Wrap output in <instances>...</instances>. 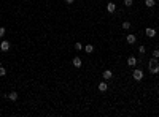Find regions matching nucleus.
<instances>
[{"instance_id": "nucleus-1", "label": "nucleus", "mask_w": 159, "mask_h": 117, "mask_svg": "<svg viewBox=\"0 0 159 117\" xmlns=\"http://www.w3.org/2000/svg\"><path fill=\"white\" fill-rule=\"evenodd\" d=\"M148 70H150V73H151V74H157V73H159V63H157V58L153 57L151 60L148 62Z\"/></svg>"}, {"instance_id": "nucleus-2", "label": "nucleus", "mask_w": 159, "mask_h": 117, "mask_svg": "<svg viewBox=\"0 0 159 117\" xmlns=\"http://www.w3.org/2000/svg\"><path fill=\"white\" fill-rule=\"evenodd\" d=\"M132 78H134L135 81H142V79H143V71H142V70H134Z\"/></svg>"}, {"instance_id": "nucleus-3", "label": "nucleus", "mask_w": 159, "mask_h": 117, "mask_svg": "<svg viewBox=\"0 0 159 117\" xmlns=\"http://www.w3.org/2000/svg\"><path fill=\"white\" fill-rule=\"evenodd\" d=\"M10 48H11V44H10V41H7V40H3V41L0 43V51H2V52L10 51Z\"/></svg>"}, {"instance_id": "nucleus-4", "label": "nucleus", "mask_w": 159, "mask_h": 117, "mask_svg": "<svg viewBox=\"0 0 159 117\" xmlns=\"http://www.w3.org/2000/svg\"><path fill=\"white\" fill-rule=\"evenodd\" d=\"M72 63H73V67H75V68H81V65H83V62H81V58H80V57H75L73 60H72Z\"/></svg>"}, {"instance_id": "nucleus-5", "label": "nucleus", "mask_w": 159, "mask_h": 117, "mask_svg": "<svg viewBox=\"0 0 159 117\" xmlns=\"http://www.w3.org/2000/svg\"><path fill=\"white\" fill-rule=\"evenodd\" d=\"M145 33H146V37L153 38V37H154V35H156V30H154V28H153V27H148V28H146V30H145Z\"/></svg>"}, {"instance_id": "nucleus-6", "label": "nucleus", "mask_w": 159, "mask_h": 117, "mask_svg": "<svg viewBox=\"0 0 159 117\" xmlns=\"http://www.w3.org/2000/svg\"><path fill=\"white\" fill-rule=\"evenodd\" d=\"M127 65L129 67H135V65H137V58H135L134 55H131V57L127 58Z\"/></svg>"}, {"instance_id": "nucleus-7", "label": "nucleus", "mask_w": 159, "mask_h": 117, "mask_svg": "<svg viewBox=\"0 0 159 117\" xmlns=\"http://www.w3.org/2000/svg\"><path fill=\"white\" fill-rule=\"evenodd\" d=\"M126 40H127V43H131V44H134L135 41H137V37L135 35H132V33H129L127 37H126Z\"/></svg>"}, {"instance_id": "nucleus-8", "label": "nucleus", "mask_w": 159, "mask_h": 117, "mask_svg": "<svg viewBox=\"0 0 159 117\" xmlns=\"http://www.w3.org/2000/svg\"><path fill=\"white\" fill-rule=\"evenodd\" d=\"M115 10H116V5H115L113 2L107 3V11H108V13H115Z\"/></svg>"}, {"instance_id": "nucleus-9", "label": "nucleus", "mask_w": 159, "mask_h": 117, "mask_svg": "<svg viewBox=\"0 0 159 117\" xmlns=\"http://www.w3.org/2000/svg\"><path fill=\"white\" fill-rule=\"evenodd\" d=\"M111 78H113V73H111L110 70H105V71H103V79L108 81V79H111Z\"/></svg>"}, {"instance_id": "nucleus-10", "label": "nucleus", "mask_w": 159, "mask_h": 117, "mask_svg": "<svg viewBox=\"0 0 159 117\" xmlns=\"http://www.w3.org/2000/svg\"><path fill=\"white\" fill-rule=\"evenodd\" d=\"M107 89H108V84L105 82V81H102V82L99 84V90L100 92H107Z\"/></svg>"}, {"instance_id": "nucleus-11", "label": "nucleus", "mask_w": 159, "mask_h": 117, "mask_svg": "<svg viewBox=\"0 0 159 117\" xmlns=\"http://www.w3.org/2000/svg\"><path fill=\"white\" fill-rule=\"evenodd\" d=\"M7 97L10 98L11 101H16V100H17V93H16V92H10V93H8Z\"/></svg>"}, {"instance_id": "nucleus-12", "label": "nucleus", "mask_w": 159, "mask_h": 117, "mask_svg": "<svg viewBox=\"0 0 159 117\" xmlns=\"http://www.w3.org/2000/svg\"><path fill=\"white\" fill-rule=\"evenodd\" d=\"M145 5H146L148 8H153V7L156 5V2H154V0H145Z\"/></svg>"}, {"instance_id": "nucleus-13", "label": "nucleus", "mask_w": 159, "mask_h": 117, "mask_svg": "<svg viewBox=\"0 0 159 117\" xmlns=\"http://www.w3.org/2000/svg\"><path fill=\"white\" fill-rule=\"evenodd\" d=\"M84 51L87 52V54H91V52L94 51V46H92V44H86V46H84Z\"/></svg>"}, {"instance_id": "nucleus-14", "label": "nucleus", "mask_w": 159, "mask_h": 117, "mask_svg": "<svg viewBox=\"0 0 159 117\" xmlns=\"http://www.w3.org/2000/svg\"><path fill=\"white\" fill-rule=\"evenodd\" d=\"M5 33H7V28H5V27H0V38H3Z\"/></svg>"}, {"instance_id": "nucleus-15", "label": "nucleus", "mask_w": 159, "mask_h": 117, "mask_svg": "<svg viewBox=\"0 0 159 117\" xmlns=\"http://www.w3.org/2000/svg\"><path fill=\"white\" fill-rule=\"evenodd\" d=\"M122 28H124V30H129V28H131V22H122Z\"/></svg>"}, {"instance_id": "nucleus-16", "label": "nucleus", "mask_w": 159, "mask_h": 117, "mask_svg": "<svg viewBox=\"0 0 159 117\" xmlns=\"http://www.w3.org/2000/svg\"><path fill=\"white\" fill-rule=\"evenodd\" d=\"M5 74H7V70H5L3 67H0V78H3Z\"/></svg>"}, {"instance_id": "nucleus-17", "label": "nucleus", "mask_w": 159, "mask_h": 117, "mask_svg": "<svg viewBox=\"0 0 159 117\" xmlns=\"http://www.w3.org/2000/svg\"><path fill=\"white\" fill-rule=\"evenodd\" d=\"M75 49L76 51H81V49H83V44H81V43H75Z\"/></svg>"}, {"instance_id": "nucleus-18", "label": "nucleus", "mask_w": 159, "mask_h": 117, "mask_svg": "<svg viewBox=\"0 0 159 117\" xmlns=\"http://www.w3.org/2000/svg\"><path fill=\"white\" fill-rule=\"evenodd\" d=\"M138 52H140V54H145V52H146V48H145V46H140V48H138Z\"/></svg>"}, {"instance_id": "nucleus-19", "label": "nucleus", "mask_w": 159, "mask_h": 117, "mask_svg": "<svg viewBox=\"0 0 159 117\" xmlns=\"http://www.w3.org/2000/svg\"><path fill=\"white\" fill-rule=\"evenodd\" d=\"M153 55H154V58H159V49H154V51H153Z\"/></svg>"}, {"instance_id": "nucleus-20", "label": "nucleus", "mask_w": 159, "mask_h": 117, "mask_svg": "<svg viewBox=\"0 0 159 117\" xmlns=\"http://www.w3.org/2000/svg\"><path fill=\"white\" fill-rule=\"evenodd\" d=\"M134 2H132V0H124V5H126V7H131V5H132Z\"/></svg>"}, {"instance_id": "nucleus-21", "label": "nucleus", "mask_w": 159, "mask_h": 117, "mask_svg": "<svg viewBox=\"0 0 159 117\" xmlns=\"http://www.w3.org/2000/svg\"><path fill=\"white\" fill-rule=\"evenodd\" d=\"M73 2H75V0H65V3H68V5H72Z\"/></svg>"}, {"instance_id": "nucleus-22", "label": "nucleus", "mask_w": 159, "mask_h": 117, "mask_svg": "<svg viewBox=\"0 0 159 117\" xmlns=\"http://www.w3.org/2000/svg\"><path fill=\"white\" fill-rule=\"evenodd\" d=\"M116 2H119V0H116Z\"/></svg>"}]
</instances>
